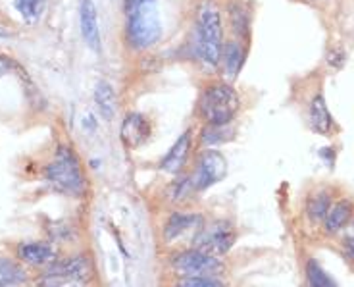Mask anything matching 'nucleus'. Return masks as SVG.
<instances>
[{
    "mask_svg": "<svg viewBox=\"0 0 354 287\" xmlns=\"http://www.w3.org/2000/svg\"><path fill=\"white\" fill-rule=\"evenodd\" d=\"M225 170H227L225 158L218 151H212V149L203 151L198 154L196 168L191 176V185L195 191H204V189L212 187L214 183H218L225 178Z\"/></svg>",
    "mask_w": 354,
    "mask_h": 287,
    "instance_id": "obj_6",
    "label": "nucleus"
},
{
    "mask_svg": "<svg viewBox=\"0 0 354 287\" xmlns=\"http://www.w3.org/2000/svg\"><path fill=\"white\" fill-rule=\"evenodd\" d=\"M343 247H345L346 257L353 261L354 264V237H345V241H343Z\"/></svg>",
    "mask_w": 354,
    "mask_h": 287,
    "instance_id": "obj_25",
    "label": "nucleus"
},
{
    "mask_svg": "<svg viewBox=\"0 0 354 287\" xmlns=\"http://www.w3.org/2000/svg\"><path fill=\"white\" fill-rule=\"evenodd\" d=\"M120 137L129 149H137L151 137V122L139 112H129L122 122Z\"/></svg>",
    "mask_w": 354,
    "mask_h": 287,
    "instance_id": "obj_12",
    "label": "nucleus"
},
{
    "mask_svg": "<svg viewBox=\"0 0 354 287\" xmlns=\"http://www.w3.org/2000/svg\"><path fill=\"white\" fill-rule=\"evenodd\" d=\"M308 120L310 127L319 135H329L333 129V118L329 114L328 104L324 95H316L308 108Z\"/></svg>",
    "mask_w": 354,
    "mask_h": 287,
    "instance_id": "obj_15",
    "label": "nucleus"
},
{
    "mask_svg": "<svg viewBox=\"0 0 354 287\" xmlns=\"http://www.w3.org/2000/svg\"><path fill=\"white\" fill-rule=\"evenodd\" d=\"M44 176L56 191L68 197H83L87 191V180L81 168V162L73 149L60 145L54 154V160L44 168Z\"/></svg>",
    "mask_w": 354,
    "mask_h": 287,
    "instance_id": "obj_4",
    "label": "nucleus"
},
{
    "mask_svg": "<svg viewBox=\"0 0 354 287\" xmlns=\"http://www.w3.org/2000/svg\"><path fill=\"white\" fill-rule=\"evenodd\" d=\"M247 45L248 43L241 41L237 37H233L231 41L223 43L220 68L230 81L237 80V75L243 70V64L247 60Z\"/></svg>",
    "mask_w": 354,
    "mask_h": 287,
    "instance_id": "obj_13",
    "label": "nucleus"
},
{
    "mask_svg": "<svg viewBox=\"0 0 354 287\" xmlns=\"http://www.w3.org/2000/svg\"><path fill=\"white\" fill-rule=\"evenodd\" d=\"M329 208H331V197L328 193H316L306 201V216L314 224L324 222L328 216Z\"/></svg>",
    "mask_w": 354,
    "mask_h": 287,
    "instance_id": "obj_22",
    "label": "nucleus"
},
{
    "mask_svg": "<svg viewBox=\"0 0 354 287\" xmlns=\"http://www.w3.org/2000/svg\"><path fill=\"white\" fill-rule=\"evenodd\" d=\"M306 276H308L310 287H333V281L324 268L316 261H310L306 264Z\"/></svg>",
    "mask_w": 354,
    "mask_h": 287,
    "instance_id": "obj_23",
    "label": "nucleus"
},
{
    "mask_svg": "<svg viewBox=\"0 0 354 287\" xmlns=\"http://www.w3.org/2000/svg\"><path fill=\"white\" fill-rule=\"evenodd\" d=\"M198 116L210 126H230L237 118L241 108L239 93L230 81H212L201 93Z\"/></svg>",
    "mask_w": 354,
    "mask_h": 287,
    "instance_id": "obj_3",
    "label": "nucleus"
},
{
    "mask_svg": "<svg viewBox=\"0 0 354 287\" xmlns=\"http://www.w3.org/2000/svg\"><path fill=\"white\" fill-rule=\"evenodd\" d=\"M27 278L29 274L24 268V264L0 254V287H18L26 284Z\"/></svg>",
    "mask_w": 354,
    "mask_h": 287,
    "instance_id": "obj_17",
    "label": "nucleus"
},
{
    "mask_svg": "<svg viewBox=\"0 0 354 287\" xmlns=\"http://www.w3.org/2000/svg\"><path fill=\"white\" fill-rule=\"evenodd\" d=\"M223 50V16L214 0H201L196 8L193 53L208 72H218Z\"/></svg>",
    "mask_w": 354,
    "mask_h": 287,
    "instance_id": "obj_1",
    "label": "nucleus"
},
{
    "mask_svg": "<svg viewBox=\"0 0 354 287\" xmlns=\"http://www.w3.org/2000/svg\"><path fill=\"white\" fill-rule=\"evenodd\" d=\"M162 37L156 0H125V39L133 50H149Z\"/></svg>",
    "mask_w": 354,
    "mask_h": 287,
    "instance_id": "obj_2",
    "label": "nucleus"
},
{
    "mask_svg": "<svg viewBox=\"0 0 354 287\" xmlns=\"http://www.w3.org/2000/svg\"><path fill=\"white\" fill-rule=\"evenodd\" d=\"M62 287H81V284H75V281H68V284H64Z\"/></svg>",
    "mask_w": 354,
    "mask_h": 287,
    "instance_id": "obj_26",
    "label": "nucleus"
},
{
    "mask_svg": "<svg viewBox=\"0 0 354 287\" xmlns=\"http://www.w3.org/2000/svg\"><path fill=\"white\" fill-rule=\"evenodd\" d=\"M227 19H230L233 37L248 43V39H250V10L243 2L235 0L227 6Z\"/></svg>",
    "mask_w": 354,
    "mask_h": 287,
    "instance_id": "obj_16",
    "label": "nucleus"
},
{
    "mask_svg": "<svg viewBox=\"0 0 354 287\" xmlns=\"http://www.w3.org/2000/svg\"><path fill=\"white\" fill-rule=\"evenodd\" d=\"M351 216H353V205L348 201H339V203H335L333 207L329 208L328 216L324 220L326 234H337V232H341L348 224Z\"/></svg>",
    "mask_w": 354,
    "mask_h": 287,
    "instance_id": "obj_18",
    "label": "nucleus"
},
{
    "mask_svg": "<svg viewBox=\"0 0 354 287\" xmlns=\"http://www.w3.org/2000/svg\"><path fill=\"white\" fill-rule=\"evenodd\" d=\"M177 287H225L216 276H185Z\"/></svg>",
    "mask_w": 354,
    "mask_h": 287,
    "instance_id": "obj_24",
    "label": "nucleus"
},
{
    "mask_svg": "<svg viewBox=\"0 0 354 287\" xmlns=\"http://www.w3.org/2000/svg\"><path fill=\"white\" fill-rule=\"evenodd\" d=\"M80 29L85 45L93 53H100L102 39H100V27H98L97 6L93 0H81L80 2Z\"/></svg>",
    "mask_w": 354,
    "mask_h": 287,
    "instance_id": "obj_10",
    "label": "nucleus"
},
{
    "mask_svg": "<svg viewBox=\"0 0 354 287\" xmlns=\"http://www.w3.org/2000/svg\"><path fill=\"white\" fill-rule=\"evenodd\" d=\"M193 149V131L187 129L177 137V141L171 145L166 156L160 160V170L168 172V174H181L183 166L189 160V154Z\"/></svg>",
    "mask_w": 354,
    "mask_h": 287,
    "instance_id": "obj_11",
    "label": "nucleus"
},
{
    "mask_svg": "<svg viewBox=\"0 0 354 287\" xmlns=\"http://www.w3.org/2000/svg\"><path fill=\"white\" fill-rule=\"evenodd\" d=\"M171 266L185 276H218L223 266L221 262L203 249H189L174 257Z\"/></svg>",
    "mask_w": 354,
    "mask_h": 287,
    "instance_id": "obj_5",
    "label": "nucleus"
},
{
    "mask_svg": "<svg viewBox=\"0 0 354 287\" xmlns=\"http://www.w3.org/2000/svg\"><path fill=\"white\" fill-rule=\"evenodd\" d=\"M95 104L98 107V112L104 120H112L115 116V93L112 85L106 81H98L95 87Z\"/></svg>",
    "mask_w": 354,
    "mask_h": 287,
    "instance_id": "obj_19",
    "label": "nucleus"
},
{
    "mask_svg": "<svg viewBox=\"0 0 354 287\" xmlns=\"http://www.w3.org/2000/svg\"><path fill=\"white\" fill-rule=\"evenodd\" d=\"M48 272H56V274H64L70 281L75 284H87L95 276V266L93 261L87 254H77V257H71L66 261H56L50 266H46Z\"/></svg>",
    "mask_w": 354,
    "mask_h": 287,
    "instance_id": "obj_9",
    "label": "nucleus"
},
{
    "mask_svg": "<svg viewBox=\"0 0 354 287\" xmlns=\"http://www.w3.org/2000/svg\"><path fill=\"white\" fill-rule=\"evenodd\" d=\"M12 2H14V8L19 14V18L29 26H35L43 19L46 0H12Z\"/></svg>",
    "mask_w": 354,
    "mask_h": 287,
    "instance_id": "obj_20",
    "label": "nucleus"
},
{
    "mask_svg": "<svg viewBox=\"0 0 354 287\" xmlns=\"http://www.w3.org/2000/svg\"><path fill=\"white\" fill-rule=\"evenodd\" d=\"M235 135V129L230 126H210V124H204L203 131L198 135V141L203 147H216V145L227 143L233 139Z\"/></svg>",
    "mask_w": 354,
    "mask_h": 287,
    "instance_id": "obj_21",
    "label": "nucleus"
},
{
    "mask_svg": "<svg viewBox=\"0 0 354 287\" xmlns=\"http://www.w3.org/2000/svg\"><path fill=\"white\" fill-rule=\"evenodd\" d=\"M237 241V232L235 228L227 222H214L208 230L198 232L196 239V249L201 247H212L218 252H227Z\"/></svg>",
    "mask_w": 354,
    "mask_h": 287,
    "instance_id": "obj_7",
    "label": "nucleus"
},
{
    "mask_svg": "<svg viewBox=\"0 0 354 287\" xmlns=\"http://www.w3.org/2000/svg\"><path fill=\"white\" fill-rule=\"evenodd\" d=\"M189 230H203V216L193 212H174L166 222L164 237L168 241H174L177 237L185 235Z\"/></svg>",
    "mask_w": 354,
    "mask_h": 287,
    "instance_id": "obj_14",
    "label": "nucleus"
},
{
    "mask_svg": "<svg viewBox=\"0 0 354 287\" xmlns=\"http://www.w3.org/2000/svg\"><path fill=\"white\" fill-rule=\"evenodd\" d=\"M16 254H18V261L27 264V266H50L53 262L58 261V249L54 247L53 243L46 241H27L19 243L18 249H16Z\"/></svg>",
    "mask_w": 354,
    "mask_h": 287,
    "instance_id": "obj_8",
    "label": "nucleus"
}]
</instances>
